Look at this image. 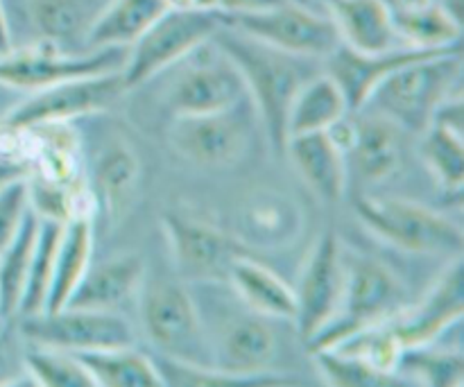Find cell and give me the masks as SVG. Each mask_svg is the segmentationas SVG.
I'll list each match as a JSON object with an SVG mask.
<instances>
[{"label":"cell","mask_w":464,"mask_h":387,"mask_svg":"<svg viewBox=\"0 0 464 387\" xmlns=\"http://www.w3.org/2000/svg\"><path fill=\"white\" fill-rule=\"evenodd\" d=\"M213 41L243 75L247 98L252 100L258 121L263 122L270 148L275 154H284L288 143L290 104L304 82L317 73L313 63L320 59L281 53L227 25L216 32Z\"/></svg>","instance_id":"obj_1"},{"label":"cell","mask_w":464,"mask_h":387,"mask_svg":"<svg viewBox=\"0 0 464 387\" xmlns=\"http://www.w3.org/2000/svg\"><path fill=\"white\" fill-rule=\"evenodd\" d=\"M462 48L426 54L385 77L362 111L388 118L403 131L421 134L447 100L460 93Z\"/></svg>","instance_id":"obj_2"},{"label":"cell","mask_w":464,"mask_h":387,"mask_svg":"<svg viewBox=\"0 0 464 387\" xmlns=\"http://www.w3.org/2000/svg\"><path fill=\"white\" fill-rule=\"evenodd\" d=\"M344 290L338 315L306 344L308 352L331 349L358 331L390 322L408 306L403 281L376 258L344 249Z\"/></svg>","instance_id":"obj_3"},{"label":"cell","mask_w":464,"mask_h":387,"mask_svg":"<svg viewBox=\"0 0 464 387\" xmlns=\"http://www.w3.org/2000/svg\"><path fill=\"white\" fill-rule=\"evenodd\" d=\"M361 225L383 243L421 256H462L460 225L424 204L399 198L362 195L356 202Z\"/></svg>","instance_id":"obj_4"},{"label":"cell","mask_w":464,"mask_h":387,"mask_svg":"<svg viewBox=\"0 0 464 387\" xmlns=\"http://www.w3.org/2000/svg\"><path fill=\"white\" fill-rule=\"evenodd\" d=\"M136 304L145 338L161 356L213 365L202 317L181 281L145 279Z\"/></svg>","instance_id":"obj_5"},{"label":"cell","mask_w":464,"mask_h":387,"mask_svg":"<svg viewBox=\"0 0 464 387\" xmlns=\"http://www.w3.org/2000/svg\"><path fill=\"white\" fill-rule=\"evenodd\" d=\"M222 27L220 14L208 9H166L134 44L122 63L125 89H139L159 73L177 66Z\"/></svg>","instance_id":"obj_6"},{"label":"cell","mask_w":464,"mask_h":387,"mask_svg":"<svg viewBox=\"0 0 464 387\" xmlns=\"http://www.w3.org/2000/svg\"><path fill=\"white\" fill-rule=\"evenodd\" d=\"M220 21L231 30L243 32L295 57L326 59L340 45L338 30L331 16L313 12L311 7L295 0H284L275 7L258 12L220 14Z\"/></svg>","instance_id":"obj_7"},{"label":"cell","mask_w":464,"mask_h":387,"mask_svg":"<svg viewBox=\"0 0 464 387\" xmlns=\"http://www.w3.org/2000/svg\"><path fill=\"white\" fill-rule=\"evenodd\" d=\"M125 57L127 48L86 50L82 54H72L41 41L32 48H9L0 53V84L14 91L36 93L62 82L122 71Z\"/></svg>","instance_id":"obj_8"},{"label":"cell","mask_w":464,"mask_h":387,"mask_svg":"<svg viewBox=\"0 0 464 387\" xmlns=\"http://www.w3.org/2000/svg\"><path fill=\"white\" fill-rule=\"evenodd\" d=\"M21 335L30 344L71 353L134 347L136 343L134 326L122 313L72 306L21 317Z\"/></svg>","instance_id":"obj_9"},{"label":"cell","mask_w":464,"mask_h":387,"mask_svg":"<svg viewBox=\"0 0 464 387\" xmlns=\"http://www.w3.org/2000/svg\"><path fill=\"white\" fill-rule=\"evenodd\" d=\"M127 93L121 71L102 73V75L80 77V80L62 82L36 93H30L25 102L0 121L5 130H32L41 125L71 122L75 118L91 116L111 109Z\"/></svg>","instance_id":"obj_10"},{"label":"cell","mask_w":464,"mask_h":387,"mask_svg":"<svg viewBox=\"0 0 464 387\" xmlns=\"http://www.w3.org/2000/svg\"><path fill=\"white\" fill-rule=\"evenodd\" d=\"M243 102L222 111L175 116L168 131L170 148L198 168H231L240 163L254 136V125L243 111Z\"/></svg>","instance_id":"obj_11"},{"label":"cell","mask_w":464,"mask_h":387,"mask_svg":"<svg viewBox=\"0 0 464 387\" xmlns=\"http://www.w3.org/2000/svg\"><path fill=\"white\" fill-rule=\"evenodd\" d=\"M186 66L168 89V107L175 116H199L229 109L247 98V89L236 63L218 48L216 41L190 53Z\"/></svg>","instance_id":"obj_12"},{"label":"cell","mask_w":464,"mask_h":387,"mask_svg":"<svg viewBox=\"0 0 464 387\" xmlns=\"http://www.w3.org/2000/svg\"><path fill=\"white\" fill-rule=\"evenodd\" d=\"M344 245L334 231H326L317 238L308 252L306 263L299 275L295 290V326L304 344L311 343L335 315L344 290Z\"/></svg>","instance_id":"obj_13"},{"label":"cell","mask_w":464,"mask_h":387,"mask_svg":"<svg viewBox=\"0 0 464 387\" xmlns=\"http://www.w3.org/2000/svg\"><path fill=\"white\" fill-rule=\"evenodd\" d=\"M177 275L190 284H220L245 247L234 234L218 229L198 218L166 213L161 220Z\"/></svg>","instance_id":"obj_14"},{"label":"cell","mask_w":464,"mask_h":387,"mask_svg":"<svg viewBox=\"0 0 464 387\" xmlns=\"http://www.w3.org/2000/svg\"><path fill=\"white\" fill-rule=\"evenodd\" d=\"M279 352V340L266 317L243 315L234 317L220 335L216 344H211L213 365L222 372H229L243 379H254L258 385H290L285 376H276L270 372Z\"/></svg>","instance_id":"obj_15"},{"label":"cell","mask_w":464,"mask_h":387,"mask_svg":"<svg viewBox=\"0 0 464 387\" xmlns=\"http://www.w3.org/2000/svg\"><path fill=\"white\" fill-rule=\"evenodd\" d=\"M464 315V272L462 256L449 263L433 288L421 302L408 304L399 315L390 320L403 349L424 347L442 338Z\"/></svg>","instance_id":"obj_16"},{"label":"cell","mask_w":464,"mask_h":387,"mask_svg":"<svg viewBox=\"0 0 464 387\" xmlns=\"http://www.w3.org/2000/svg\"><path fill=\"white\" fill-rule=\"evenodd\" d=\"M304 208L290 195L275 189L254 190L236 211L234 238L245 249H288L304 234Z\"/></svg>","instance_id":"obj_17"},{"label":"cell","mask_w":464,"mask_h":387,"mask_svg":"<svg viewBox=\"0 0 464 387\" xmlns=\"http://www.w3.org/2000/svg\"><path fill=\"white\" fill-rule=\"evenodd\" d=\"M433 53H442V50L397 45V48L383 50V53H358V50H352L347 48V45L340 44L324 62L326 73L338 82L344 98H347L349 111H362L367 100L372 98L376 86H379L385 77L392 75L394 71H399V68L406 66V63Z\"/></svg>","instance_id":"obj_18"},{"label":"cell","mask_w":464,"mask_h":387,"mask_svg":"<svg viewBox=\"0 0 464 387\" xmlns=\"http://www.w3.org/2000/svg\"><path fill=\"white\" fill-rule=\"evenodd\" d=\"M145 279H148V266L140 254L127 252L95 266L91 263L66 306L121 313L139 299Z\"/></svg>","instance_id":"obj_19"},{"label":"cell","mask_w":464,"mask_h":387,"mask_svg":"<svg viewBox=\"0 0 464 387\" xmlns=\"http://www.w3.org/2000/svg\"><path fill=\"white\" fill-rule=\"evenodd\" d=\"M140 159L125 140H111L100 152L93 170V207L104 213L111 227L121 225L134 211L140 198Z\"/></svg>","instance_id":"obj_20"},{"label":"cell","mask_w":464,"mask_h":387,"mask_svg":"<svg viewBox=\"0 0 464 387\" xmlns=\"http://www.w3.org/2000/svg\"><path fill=\"white\" fill-rule=\"evenodd\" d=\"M299 179L326 204L343 202L347 193V154L326 131L290 136L284 150Z\"/></svg>","instance_id":"obj_21"},{"label":"cell","mask_w":464,"mask_h":387,"mask_svg":"<svg viewBox=\"0 0 464 387\" xmlns=\"http://www.w3.org/2000/svg\"><path fill=\"white\" fill-rule=\"evenodd\" d=\"M356 134L347 152V166L362 184H383L403 163V130L388 118L370 111L353 121Z\"/></svg>","instance_id":"obj_22"},{"label":"cell","mask_w":464,"mask_h":387,"mask_svg":"<svg viewBox=\"0 0 464 387\" xmlns=\"http://www.w3.org/2000/svg\"><path fill=\"white\" fill-rule=\"evenodd\" d=\"M340 44L358 53H383L403 45L394 30V7L385 0H329Z\"/></svg>","instance_id":"obj_23"},{"label":"cell","mask_w":464,"mask_h":387,"mask_svg":"<svg viewBox=\"0 0 464 387\" xmlns=\"http://www.w3.org/2000/svg\"><path fill=\"white\" fill-rule=\"evenodd\" d=\"M227 284L254 315L266 320H295V290L270 267L254 261L247 254L236 258L229 267Z\"/></svg>","instance_id":"obj_24"},{"label":"cell","mask_w":464,"mask_h":387,"mask_svg":"<svg viewBox=\"0 0 464 387\" xmlns=\"http://www.w3.org/2000/svg\"><path fill=\"white\" fill-rule=\"evenodd\" d=\"M91 258H93V213L68 218L62 225L57 249H54L53 284H50L45 311H59L71 302L72 293L89 270Z\"/></svg>","instance_id":"obj_25"},{"label":"cell","mask_w":464,"mask_h":387,"mask_svg":"<svg viewBox=\"0 0 464 387\" xmlns=\"http://www.w3.org/2000/svg\"><path fill=\"white\" fill-rule=\"evenodd\" d=\"M166 9L163 0H107L86 32L84 48H130Z\"/></svg>","instance_id":"obj_26"},{"label":"cell","mask_w":464,"mask_h":387,"mask_svg":"<svg viewBox=\"0 0 464 387\" xmlns=\"http://www.w3.org/2000/svg\"><path fill=\"white\" fill-rule=\"evenodd\" d=\"M349 113L347 98L329 73H315L295 95L288 113V139L326 131Z\"/></svg>","instance_id":"obj_27"},{"label":"cell","mask_w":464,"mask_h":387,"mask_svg":"<svg viewBox=\"0 0 464 387\" xmlns=\"http://www.w3.org/2000/svg\"><path fill=\"white\" fill-rule=\"evenodd\" d=\"M394 30L399 41L411 48L447 50L460 45L462 21L444 5L420 3L394 7Z\"/></svg>","instance_id":"obj_28"},{"label":"cell","mask_w":464,"mask_h":387,"mask_svg":"<svg viewBox=\"0 0 464 387\" xmlns=\"http://www.w3.org/2000/svg\"><path fill=\"white\" fill-rule=\"evenodd\" d=\"M107 0H30V21L41 41L50 45H71L82 41Z\"/></svg>","instance_id":"obj_29"},{"label":"cell","mask_w":464,"mask_h":387,"mask_svg":"<svg viewBox=\"0 0 464 387\" xmlns=\"http://www.w3.org/2000/svg\"><path fill=\"white\" fill-rule=\"evenodd\" d=\"M95 387H161V374L152 358L134 347L77 353Z\"/></svg>","instance_id":"obj_30"},{"label":"cell","mask_w":464,"mask_h":387,"mask_svg":"<svg viewBox=\"0 0 464 387\" xmlns=\"http://www.w3.org/2000/svg\"><path fill=\"white\" fill-rule=\"evenodd\" d=\"M39 229L41 218L30 208L16 238L0 252V317L3 322L14 320L18 315Z\"/></svg>","instance_id":"obj_31"},{"label":"cell","mask_w":464,"mask_h":387,"mask_svg":"<svg viewBox=\"0 0 464 387\" xmlns=\"http://www.w3.org/2000/svg\"><path fill=\"white\" fill-rule=\"evenodd\" d=\"M420 139V159L433 175L440 189L458 195L464 184V143L462 131L440 122H430Z\"/></svg>","instance_id":"obj_32"},{"label":"cell","mask_w":464,"mask_h":387,"mask_svg":"<svg viewBox=\"0 0 464 387\" xmlns=\"http://www.w3.org/2000/svg\"><path fill=\"white\" fill-rule=\"evenodd\" d=\"M23 370L34 385L95 387L82 358L77 353L63 352V349L30 344L23 352Z\"/></svg>","instance_id":"obj_33"},{"label":"cell","mask_w":464,"mask_h":387,"mask_svg":"<svg viewBox=\"0 0 464 387\" xmlns=\"http://www.w3.org/2000/svg\"><path fill=\"white\" fill-rule=\"evenodd\" d=\"M403 381H417L433 387H460L464 383V358L453 349H438L433 344L406 349L397 367Z\"/></svg>","instance_id":"obj_34"},{"label":"cell","mask_w":464,"mask_h":387,"mask_svg":"<svg viewBox=\"0 0 464 387\" xmlns=\"http://www.w3.org/2000/svg\"><path fill=\"white\" fill-rule=\"evenodd\" d=\"M317 363V372L329 385L335 387H381V385H403L406 381L394 372H383L367 363L356 353L343 349H320L313 352Z\"/></svg>","instance_id":"obj_35"},{"label":"cell","mask_w":464,"mask_h":387,"mask_svg":"<svg viewBox=\"0 0 464 387\" xmlns=\"http://www.w3.org/2000/svg\"><path fill=\"white\" fill-rule=\"evenodd\" d=\"M63 222L41 220L39 238H36L34 256H32L30 275H27L25 290H23L21 308L16 317L39 315L45 311L48 304L50 284H53V266H54V249H57L59 234H62Z\"/></svg>","instance_id":"obj_36"},{"label":"cell","mask_w":464,"mask_h":387,"mask_svg":"<svg viewBox=\"0 0 464 387\" xmlns=\"http://www.w3.org/2000/svg\"><path fill=\"white\" fill-rule=\"evenodd\" d=\"M157 363L159 374L163 385L175 387H240V385H258L254 379H243L229 372H222L216 365H204V363L175 361V358L161 356Z\"/></svg>","instance_id":"obj_37"},{"label":"cell","mask_w":464,"mask_h":387,"mask_svg":"<svg viewBox=\"0 0 464 387\" xmlns=\"http://www.w3.org/2000/svg\"><path fill=\"white\" fill-rule=\"evenodd\" d=\"M25 177H16V179L0 184V252L16 238L27 213H30Z\"/></svg>","instance_id":"obj_38"},{"label":"cell","mask_w":464,"mask_h":387,"mask_svg":"<svg viewBox=\"0 0 464 387\" xmlns=\"http://www.w3.org/2000/svg\"><path fill=\"white\" fill-rule=\"evenodd\" d=\"M284 0H218V12L220 14H247L258 9L275 7Z\"/></svg>","instance_id":"obj_39"},{"label":"cell","mask_w":464,"mask_h":387,"mask_svg":"<svg viewBox=\"0 0 464 387\" xmlns=\"http://www.w3.org/2000/svg\"><path fill=\"white\" fill-rule=\"evenodd\" d=\"M12 356H14V352L9 349V344L0 340V385L14 383V376L25 374V370H23V363L21 365H16V361H14Z\"/></svg>","instance_id":"obj_40"},{"label":"cell","mask_w":464,"mask_h":387,"mask_svg":"<svg viewBox=\"0 0 464 387\" xmlns=\"http://www.w3.org/2000/svg\"><path fill=\"white\" fill-rule=\"evenodd\" d=\"M12 48V34H9V23L7 14H5L3 0H0V53Z\"/></svg>","instance_id":"obj_41"},{"label":"cell","mask_w":464,"mask_h":387,"mask_svg":"<svg viewBox=\"0 0 464 387\" xmlns=\"http://www.w3.org/2000/svg\"><path fill=\"white\" fill-rule=\"evenodd\" d=\"M168 9H198L195 0H163Z\"/></svg>","instance_id":"obj_42"},{"label":"cell","mask_w":464,"mask_h":387,"mask_svg":"<svg viewBox=\"0 0 464 387\" xmlns=\"http://www.w3.org/2000/svg\"><path fill=\"white\" fill-rule=\"evenodd\" d=\"M198 9H208V12H218V0H195Z\"/></svg>","instance_id":"obj_43"},{"label":"cell","mask_w":464,"mask_h":387,"mask_svg":"<svg viewBox=\"0 0 464 387\" xmlns=\"http://www.w3.org/2000/svg\"><path fill=\"white\" fill-rule=\"evenodd\" d=\"M420 3H430V0H401V5H420Z\"/></svg>","instance_id":"obj_44"},{"label":"cell","mask_w":464,"mask_h":387,"mask_svg":"<svg viewBox=\"0 0 464 387\" xmlns=\"http://www.w3.org/2000/svg\"><path fill=\"white\" fill-rule=\"evenodd\" d=\"M388 5H392V7H397V5H401V0H385Z\"/></svg>","instance_id":"obj_45"},{"label":"cell","mask_w":464,"mask_h":387,"mask_svg":"<svg viewBox=\"0 0 464 387\" xmlns=\"http://www.w3.org/2000/svg\"><path fill=\"white\" fill-rule=\"evenodd\" d=\"M295 3H304V5H306V3H308V0H295Z\"/></svg>","instance_id":"obj_46"},{"label":"cell","mask_w":464,"mask_h":387,"mask_svg":"<svg viewBox=\"0 0 464 387\" xmlns=\"http://www.w3.org/2000/svg\"><path fill=\"white\" fill-rule=\"evenodd\" d=\"M3 324H5V322H3V317H0V329H3Z\"/></svg>","instance_id":"obj_47"},{"label":"cell","mask_w":464,"mask_h":387,"mask_svg":"<svg viewBox=\"0 0 464 387\" xmlns=\"http://www.w3.org/2000/svg\"><path fill=\"white\" fill-rule=\"evenodd\" d=\"M326 3H329V0H326Z\"/></svg>","instance_id":"obj_48"}]
</instances>
